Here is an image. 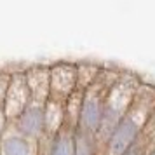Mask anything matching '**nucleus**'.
<instances>
[{
  "label": "nucleus",
  "instance_id": "obj_13",
  "mask_svg": "<svg viewBox=\"0 0 155 155\" xmlns=\"http://www.w3.org/2000/svg\"><path fill=\"white\" fill-rule=\"evenodd\" d=\"M101 70H103V66L94 63H77V87L87 89L96 80Z\"/></svg>",
  "mask_w": 155,
  "mask_h": 155
},
{
  "label": "nucleus",
  "instance_id": "obj_17",
  "mask_svg": "<svg viewBox=\"0 0 155 155\" xmlns=\"http://www.w3.org/2000/svg\"><path fill=\"white\" fill-rule=\"evenodd\" d=\"M37 155H38V153H37Z\"/></svg>",
  "mask_w": 155,
  "mask_h": 155
},
{
  "label": "nucleus",
  "instance_id": "obj_10",
  "mask_svg": "<svg viewBox=\"0 0 155 155\" xmlns=\"http://www.w3.org/2000/svg\"><path fill=\"white\" fill-rule=\"evenodd\" d=\"M64 103L63 99L49 98L44 105V134L56 136L64 126Z\"/></svg>",
  "mask_w": 155,
  "mask_h": 155
},
{
  "label": "nucleus",
  "instance_id": "obj_9",
  "mask_svg": "<svg viewBox=\"0 0 155 155\" xmlns=\"http://www.w3.org/2000/svg\"><path fill=\"white\" fill-rule=\"evenodd\" d=\"M14 124L26 138L38 141V138L44 134V105L31 101Z\"/></svg>",
  "mask_w": 155,
  "mask_h": 155
},
{
  "label": "nucleus",
  "instance_id": "obj_7",
  "mask_svg": "<svg viewBox=\"0 0 155 155\" xmlns=\"http://www.w3.org/2000/svg\"><path fill=\"white\" fill-rule=\"evenodd\" d=\"M75 150V131L63 127L56 136L42 134L37 141L38 155H73Z\"/></svg>",
  "mask_w": 155,
  "mask_h": 155
},
{
  "label": "nucleus",
  "instance_id": "obj_4",
  "mask_svg": "<svg viewBox=\"0 0 155 155\" xmlns=\"http://www.w3.org/2000/svg\"><path fill=\"white\" fill-rule=\"evenodd\" d=\"M30 103H31V92H30L25 70L12 71L11 85H9L5 101H4V110H5L9 122H16Z\"/></svg>",
  "mask_w": 155,
  "mask_h": 155
},
{
  "label": "nucleus",
  "instance_id": "obj_2",
  "mask_svg": "<svg viewBox=\"0 0 155 155\" xmlns=\"http://www.w3.org/2000/svg\"><path fill=\"white\" fill-rule=\"evenodd\" d=\"M141 84H143L141 78L133 71H122L119 78L115 80L113 87L110 89L108 99H106V106H105V112H103L99 129L96 133L98 145H99V155H105V148L110 134L113 133L117 124L124 119L129 106L133 105V99Z\"/></svg>",
  "mask_w": 155,
  "mask_h": 155
},
{
  "label": "nucleus",
  "instance_id": "obj_16",
  "mask_svg": "<svg viewBox=\"0 0 155 155\" xmlns=\"http://www.w3.org/2000/svg\"><path fill=\"white\" fill-rule=\"evenodd\" d=\"M150 155H155V150H153V152H152V153H150Z\"/></svg>",
  "mask_w": 155,
  "mask_h": 155
},
{
  "label": "nucleus",
  "instance_id": "obj_11",
  "mask_svg": "<svg viewBox=\"0 0 155 155\" xmlns=\"http://www.w3.org/2000/svg\"><path fill=\"white\" fill-rule=\"evenodd\" d=\"M84 92L85 89L77 87L71 92L66 103H64V126L71 131H77L82 119V108H84Z\"/></svg>",
  "mask_w": 155,
  "mask_h": 155
},
{
  "label": "nucleus",
  "instance_id": "obj_3",
  "mask_svg": "<svg viewBox=\"0 0 155 155\" xmlns=\"http://www.w3.org/2000/svg\"><path fill=\"white\" fill-rule=\"evenodd\" d=\"M120 73H122V70L103 66V70L99 71L96 80L84 92V108H82V119H80V126L78 127H84V129H89L92 133H98L110 89L113 87V84L119 78Z\"/></svg>",
  "mask_w": 155,
  "mask_h": 155
},
{
  "label": "nucleus",
  "instance_id": "obj_1",
  "mask_svg": "<svg viewBox=\"0 0 155 155\" xmlns=\"http://www.w3.org/2000/svg\"><path fill=\"white\" fill-rule=\"evenodd\" d=\"M155 112V85L143 84L136 92L133 105L129 106L124 119L120 120L108 138L105 155H124L138 134L147 126L148 119Z\"/></svg>",
  "mask_w": 155,
  "mask_h": 155
},
{
  "label": "nucleus",
  "instance_id": "obj_8",
  "mask_svg": "<svg viewBox=\"0 0 155 155\" xmlns=\"http://www.w3.org/2000/svg\"><path fill=\"white\" fill-rule=\"evenodd\" d=\"M28 87L31 92V101L42 103L51 98V64H35L25 70Z\"/></svg>",
  "mask_w": 155,
  "mask_h": 155
},
{
  "label": "nucleus",
  "instance_id": "obj_5",
  "mask_svg": "<svg viewBox=\"0 0 155 155\" xmlns=\"http://www.w3.org/2000/svg\"><path fill=\"white\" fill-rule=\"evenodd\" d=\"M77 89V63L59 61L51 64V98L66 101Z\"/></svg>",
  "mask_w": 155,
  "mask_h": 155
},
{
  "label": "nucleus",
  "instance_id": "obj_12",
  "mask_svg": "<svg viewBox=\"0 0 155 155\" xmlns=\"http://www.w3.org/2000/svg\"><path fill=\"white\" fill-rule=\"evenodd\" d=\"M73 155H99L98 136L89 129L78 127L75 131V150Z\"/></svg>",
  "mask_w": 155,
  "mask_h": 155
},
{
  "label": "nucleus",
  "instance_id": "obj_15",
  "mask_svg": "<svg viewBox=\"0 0 155 155\" xmlns=\"http://www.w3.org/2000/svg\"><path fill=\"white\" fill-rule=\"evenodd\" d=\"M7 126H9V119H7V115H5L4 105H0V138H2L4 131L7 129Z\"/></svg>",
  "mask_w": 155,
  "mask_h": 155
},
{
  "label": "nucleus",
  "instance_id": "obj_14",
  "mask_svg": "<svg viewBox=\"0 0 155 155\" xmlns=\"http://www.w3.org/2000/svg\"><path fill=\"white\" fill-rule=\"evenodd\" d=\"M11 78H12V71H0V105H4V101H5Z\"/></svg>",
  "mask_w": 155,
  "mask_h": 155
},
{
  "label": "nucleus",
  "instance_id": "obj_6",
  "mask_svg": "<svg viewBox=\"0 0 155 155\" xmlns=\"http://www.w3.org/2000/svg\"><path fill=\"white\" fill-rule=\"evenodd\" d=\"M0 155H37V141L26 138L14 122H9L0 138Z\"/></svg>",
  "mask_w": 155,
  "mask_h": 155
}]
</instances>
